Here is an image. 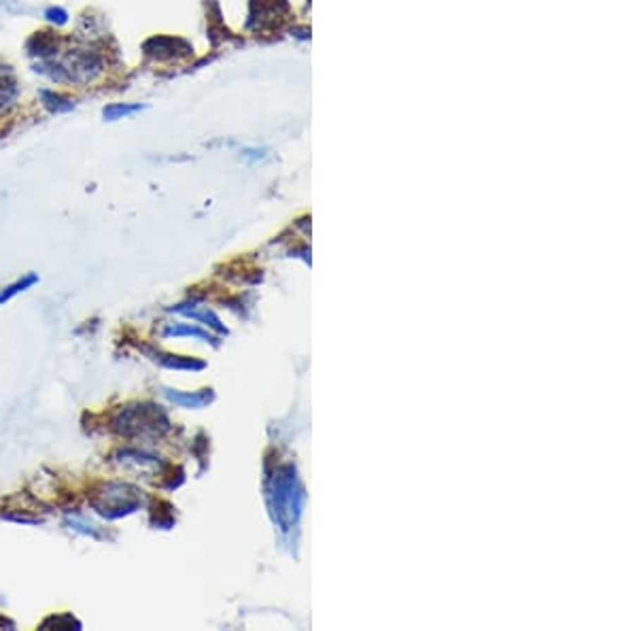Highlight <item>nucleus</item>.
Instances as JSON below:
<instances>
[{"label": "nucleus", "mask_w": 637, "mask_h": 631, "mask_svg": "<svg viewBox=\"0 0 637 631\" xmlns=\"http://www.w3.org/2000/svg\"><path fill=\"white\" fill-rule=\"evenodd\" d=\"M34 283H39V277L37 275H26V277H22V279H18L13 285H9V287H5L3 292H0V304L3 302H9L11 298H15L18 294H22V292H26V289H30Z\"/></svg>", "instance_id": "2"}, {"label": "nucleus", "mask_w": 637, "mask_h": 631, "mask_svg": "<svg viewBox=\"0 0 637 631\" xmlns=\"http://www.w3.org/2000/svg\"><path fill=\"white\" fill-rule=\"evenodd\" d=\"M47 15H49L51 22H58V24H64V22H66V13H64V11H53V9H51Z\"/></svg>", "instance_id": "5"}, {"label": "nucleus", "mask_w": 637, "mask_h": 631, "mask_svg": "<svg viewBox=\"0 0 637 631\" xmlns=\"http://www.w3.org/2000/svg\"><path fill=\"white\" fill-rule=\"evenodd\" d=\"M13 96H15V83L5 79V77H0V106L11 102Z\"/></svg>", "instance_id": "3"}, {"label": "nucleus", "mask_w": 637, "mask_h": 631, "mask_svg": "<svg viewBox=\"0 0 637 631\" xmlns=\"http://www.w3.org/2000/svg\"><path fill=\"white\" fill-rule=\"evenodd\" d=\"M125 485L123 482H104L98 491L92 495V506L106 519H119L125 513H132L137 506L134 501H127L130 495L123 493Z\"/></svg>", "instance_id": "1"}, {"label": "nucleus", "mask_w": 637, "mask_h": 631, "mask_svg": "<svg viewBox=\"0 0 637 631\" xmlns=\"http://www.w3.org/2000/svg\"><path fill=\"white\" fill-rule=\"evenodd\" d=\"M139 108H141V106H125V104H115V106L104 108V117H106V119H119L121 115L137 113Z\"/></svg>", "instance_id": "4"}]
</instances>
